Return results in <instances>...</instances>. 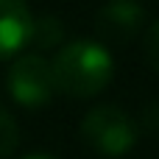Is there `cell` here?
Returning <instances> with one entry per match:
<instances>
[{"mask_svg":"<svg viewBox=\"0 0 159 159\" xmlns=\"http://www.w3.org/2000/svg\"><path fill=\"white\" fill-rule=\"evenodd\" d=\"M22 159H53V157H48V154H28V157H22Z\"/></svg>","mask_w":159,"mask_h":159,"instance_id":"cell-10","label":"cell"},{"mask_svg":"<svg viewBox=\"0 0 159 159\" xmlns=\"http://www.w3.org/2000/svg\"><path fill=\"white\" fill-rule=\"evenodd\" d=\"M145 22V6L137 0H109L95 14V31L103 42L126 45L131 42Z\"/></svg>","mask_w":159,"mask_h":159,"instance_id":"cell-4","label":"cell"},{"mask_svg":"<svg viewBox=\"0 0 159 159\" xmlns=\"http://www.w3.org/2000/svg\"><path fill=\"white\" fill-rule=\"evenodd\" d=\"M20 145V129H17V120L11 117L8 109H3L0 103V159L11 157Z\"/></svg>","mask_w":159,"mask_h":159,"instance_id":"cell-7","label":"cell"},{"mask_svg":"<svg viewBox=\"0 0 159 159\" xmlns=\"http://www.w3.org/2000/svg\"><path fill=\"white\" fill-rule=\"evenodd\" d=\"M31 8L25 0H0V59L17 56L31 39Z\"/></svg>","mask_w":159,"mask_h":159,"instance_id":"cell-5","label":"cell"},{"mask_svg":"<svg viewBox=\"0 0 159 159\" xmlns=\"http://www.w3.org/2000/svg\"><path fill=\"white\" fill-rule=\"evenodd\" d=\"M50 67L56 78V92H64L70 98H92L103 92L115 75L109 50L92 39H75L61 45Z\"/></svg>","mask_w":159,"mask_h":159,"instance_id":"cell-1","label":"cell"},{"mask_svg":"<svg viewBox=\"0 0 159 159\" xmlns=\"http://www.w3.org/2000/svg\"><path fill=\"white\" fill-rule=\"evenodd\" d=\"M143 123L148 126V131H157V134H159V101H157V103H151V106L145 109Z\"/></svg>","mask_w":159,"mask_h":159,"instance_id":"cell-9","label":"cell"},{"mask_svg":"<svg viewBox=\"0 0 159 159\" xmlns=\"http://www.w3.org/2000/svg\"><path fill=\"white\" fill-rule=\"evenodd\" d=\"M145 56H148V64L159 73V20L145 31Z\"/></svg>","mask_w":159,"mask_h":159,"instance_id":"cell-8","label":"cell"},{"mask_svg":"<svg viewBox=\"0 0 159 159\" xmlns=\"http://www.w3.org/2000/svg\"><path fill=\"white\" fill-rule=\"evenodd\" d=\"M81 137L84 143L106 159L126 157L137 143V126L134 120L117 109V106H95L81 120Z\"/></svg>","mask_w":159,"mask_h":159,"instance_id":"cell-2","label":"cell"},{"mask_svg":"<svg viewBox=\"0 0 159 159\" xmlns=\"http://www.w3.org/2000/svg\"><path fill=\"white\" fill-rule=\"evenodd\" d=\"M6 84H8V95L28 109H39L56 95L53 67L39 53H25L17 61H11L6 73Z\"/></svg>","mask_w":159,"mask_h":159,"instance_id":"cell-3","label":"cell"},{"mask_svg":"<svg viewBox=\"0 0 159 159\" xmlns=\"http://www.w3.org/2000/svg\"><path fill=\"white\" fill-rule=\"evenodd\" d=\"M31 45H36L39 50H48V48H61L64 42V25L59 17L53 14H45V17H34V25H31Z\"/></svg>","mask_w":159,"mask_h":159,"instance_id":"cell-6","label":"cell"}]
</instances>
